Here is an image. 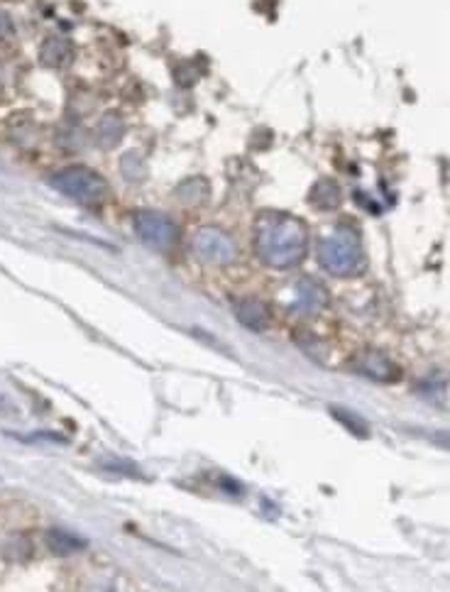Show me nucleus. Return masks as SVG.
<instances>
[{
  "label": "nucleus",
  "instance_id": "1",
  "mask_svg": "<svg viewBox=\"0 0 450 592\" xmlns=\"http://www.w3.org/2000/svg\"><path fill=\"white\" fill-rule=\"evenodd\" d=\"M255 250L267 267L291 269L308 250V228L301 218L267 211L255 223Z\"/></svg>",
  "mask_w": 450,
  "mask_h": 592
},
{
  "label": "nucleus",
  "instance_id": "2",
  "mask_svg": "<svg viewBox=\"0 0 450 592\" xmlns=\"http://www.w3.org/2000/svg\"><path fill=\"white\" fill-rule=\"evenodd\" d=\"M318 265L333 277H355L365 269V250L360 243V235L348 228L338 225L336 230L318 243Z\"/></svg>",
  "mask_w": 450,
  "mask_h": 592
},
{
  "label": "nucleus",
  "instance_id": "3",
  "mask_svg": "<svg viewBox=\"0 0 450 592\" xmlns=\"http://www.w3.org/2000/svg\"><path fill=\"white\" fill-rule=\"evenodd\" d=\"M50 186L66 196V199H72V201L83 206L101 204L105 194H108L105 179L98 172L89 169V167H66L62 172L51 174Z\"/></svg>",
  "mask_w": 450,
  "mask_h": 592
},
{
  "label": "nucleus",
  "instance_id": "4",
  "mask_svg": "<svg viewBox=\"0 0 450 592\" xmlns=\"http://www.w3.org/2000/svg\"><path fill=\"white\" fill-rule=\"evenodd\" d=\"M135 233L143 240L144 245L152 250H172L179 240V225L172 221L167 214H157V211H140L135 215Z\"/></svg>",
  "mask_w": 450,
  "mask_h": 592
},
{
  "label": "nucleus",
  "instance_id": "5",
  "mask_svg": "<svg viewBox=\"0 0 450 592\" xmlns=\"http://www.w3.org/2000/svg\"><path fill=\"white\" fill-rule=\"evenodd\" d=\"M191 250H194V255L201 260V262H208V265H230V262H236L237 257V245L236 240L230 238L223 230H218V228H201V230H196L194 240H191Z\"/></svg>",
  "mask_w": 450,
  "mask_h": 592
},
{
  "label": "nucleus",
  "instance_id": "6",
  "mask_svg": "<svg viewBox=\"0 0 450 592\" xmlns=\"http://www.w3.org/2000/svg\"><path fill=\"white\" fill-rule=\"evenodd\" d=\"M328 304V292L326 286L304 277L294 284V299L289 301V311L297 314V316H314L318 311H323Z\"/></svg>",
  "mask_w": 450,
  "mask_h": 592
},
{
  "label": "nucleus",
  "instance_id": "7",
  "mask_svg": "<svg viewBox=\"0 0 450 592\" xmlns=\"http://www.w3.org/2000/svg\"><path fill=\"white\" fill-rule=\"evenodd\" d=\"M355 368H358L360 375H365V378L369 379H377V382H394V379H400L397 365H394L387 355H382V353H368V355H362V358L355 362Z\"/></svg>",
  "mask_w": 450,
  "mask_h": 592
},
{
  "label": "nucleus",
  "instance_id": "8",
  "mask_svg": "<svg viewBox=\"0 0 450 592\" xmlns=\"http://www.w3.org/2000/svg\"><path fill=\"white\" fill-rule=\"evenodd\" d=\"M233 311H236V318L247 331L260 333V331H265V328L269 326V311H267L265 304L257 301V299H240V301H236Z\"/></svg>",
  "mask_w": 450,
  "mask_h": 592
},
{
  "label": "nucleus",
  "instance_id": "9",
  "mask_svg": "<svg viewBox=\"0 0 450 592\" xmlns=\"http://www.w3.org/2000/svg\"><path fill=\"white\" fill-rule=\"evenodd\" d=\"M74 59V44L66 37H47L40 47V62L50 69H59Z\"/></svg>",
  "mask_w": 450,
  "mask_h": 592
},
{
  "label": "nucleus",
  "instance_id": "10",
  "mask_svg": "<svg viewBox=\"0 0 450 592\" xmlns=\"http://www.w3.org/2000/svg\"><path fill=\"white\" fill-rule=\"evenodd\" d=\"M47 546H50L51 553L57 556H74L86 549V541L79 539L76 534H72L69 529H50L47 531Z\"/></svg>",
  "mask_w": 450,
  "mask_h": 592
},
{
  "label": "nucleus",
  "instance_id": "11",
  "mask_svg": "<svg viewBox=\"0 0 450 592\" xmlns=\"http://www.w3.org/2000/svg\"><path fill=\"white\" fill-rule=\"evenodd\" d=\"M340 201H343V196H340V186L336 179H321L311 189V204L321 211H333L340 206Z\"/></svg>",
  "mask_w": 450,
  "mask_h": 592
},
{
  "label": "nucleus",
  "instance_id": "12",
  "mask_svg": "<svg viewBox=\"0 0 450 592\" xmlns=\"http://www.w3.org/2000/svg\"><path fill=\"white\" fill-rule=\"evenodd\" d=\"M208 194H211V186L206 179L201 176H194V179H186L184 184L176 186V199L184 206H201L208 201Z\"/></svg>",
  "mask_w": 450,
  "mask_h": 592
},
{
  "label": "nucleus",
  "instance_id": "13",
  "mask_svg": "<svg viewBox=\"0 0 450 592\" xmlns=\"http://www.w3.org/2000/svg\"><path fill=\"white\" fill-rule=\"evenodd\" d=\"M120 137H123V121L115 113H108L98 123V144L105 147V150H111V147L120 143Z\"/></svg>",
  "mask_w": 450,
  "mask_h": 592
},
{
  "label": "nucleus",
  "instance_id": "14",
  "mask_svg": "<svg viewBox=\"0 0 450 592\" xmlns=\"http://www.w3.org/2000/svg\"><path fill=\"white\" fill-rule=\"evenodd\" d=\"M330 414H333V417L350 431V433H355L360 439H368V424L360 419V417L350 414V411H345L343 407H333L330 409Z\"/></svg>",
  "mask_w": 450,
  "mask_h": 592
},
{
  "label": "nucleus",
  "instance_id": "15",
  "mask_svg": "<svg viewBox=\"0 0 450 592\" xmlns=\"http://www.w3.org/2000/svg\"><path fill=\"white\" fill-rule=\"evenodd\" d=\"M12 35H15V25H12L11 15H8V12L0 11V42H3V40H11Z\"/></svg>",
  "mask_w": 450,
  "mask_h": 592
}]
</instances>
